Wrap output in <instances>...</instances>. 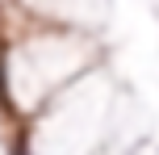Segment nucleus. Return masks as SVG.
Listing matches in <instances>:
<instances>
[{
  "instance_id": "nucleus-1",
  "label": "nucleus",
  "mask_w": 159,
  "mask_h": 155,
  "mask_svg": "<svg viewBox=\"0 0 159 155\" xmlns=\"http://www.w3.org/2000/svg\"><path fill=\"white\" fill-rule=\"evenodd\" d=\"M8 155H34V151H30V134H25V130H17V134H13V143H8Z\"/></svg>"
}]
</instances>
